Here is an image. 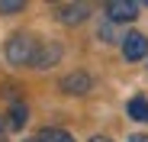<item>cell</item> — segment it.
Segmentation results:
<instances>
[{"label":"cell","mask_w":148,"mask_h":142,"mask_svg":"<svg viewBox=\"0 0 148 142\" xmlns=\"http://www.w3.org/2000/svg\"><path fill=\"white\" fill-rule=\"evenodd\" d=\"M26 10V3H23V0H0V13H23Z\"/></svg>","instance_id":"30bf717a"},{"label":"cell","mask_w":148,"mask_h":142,"mask_svg":"<svg viewBox=\"0 0 148 142\" xmlns=\"http://www.w3.org/2000/svg\"><path fill=\"white\" fill-rule=\"evenodd\" d=\"M55 16L64 23V26H77V23H84L90 16V7L87 3H58L55 7Z\"/></svg>","instance_id":"5b68a950"},{"label":"cell","mask_w":148,"mask_h":142,"mask_svg":"<svg viewBox=\"0 0 148 142\" xmlns=\"http://www.w3.org/2000/svg\"><path fill=\"white\" fill-rule=\"evenodd\" d=\"M3 120H7V116H0V142H7V132H10V126Z\"/></svg>","instance_id":"8fae6325"},{"label":"cell","mask_w":148,"mask_h":142,"mask_svg":"<svg viewBox=\"0 0 148 142\" xmlns=\"http://www.w3.org/2000/svg\"><path fill=\"white\" fill-rule=\"evenodd\" d=\"M26 120H29V110H26V103L13 100L10 113H7V126H10V129H23V126H26Z\"/></svg>","instance_id":"ba28073f"},{"label":"cell","mask_w":148,"mask_h":142,"mask_svg":"<svg viewBox=\"0 0 148 142\" xmlns=\"http://www.w3.org/2000/svg\"><path fill=\"white\" fill-rule=\"evenodd\" d=\"M39 139H42V142H74L71 132H64V129H58V126H45V129L39 132Z\"/></svg>","instance_id":"9c48e42d"},{"label":"cell","mask_w":148,"mask_h":142,"mask_svg":"<svg viewBox=\"0 0 148 142\" xmlns=\"http://www.w3.org/2000/svg\"><path fill=\"white\" fill-rule=\"evenodd\" d=\"M135 16H138V3H132V0H110L106 3L110 23H132Z\"/></svg>","instance_id":"3957f363"},{"label":"cell","mask_w":148,"mask_h":142,"mask_svg":"<svg viewBox=\"0 0 148 142\" xmlns=\"http://www.w3.org/2000/svg\"><path fill=\"white\" fill-rule=\"evenodd\" d=\"M122 55H126V61H142L148 55V36L129 32L126 39H122Z\"/></svg>","instance_id":"277c9868"},{"label":"cell","mask_w":148,"mask_h":142,"mask_svg":"<svg viewBox=\"0 0 148 142\" xmlns=\"http://www.w3.org/2000/svg\"><path fill=\"white\" fill-rule=\"evenodd\" d=\"M58 58H61V42H42V45H39V55H36V65H32V68L45 71V68H52Z\"/></svg>","instance_id":"8992f818"},{"label":"cell","mask_w":148,"mask_h":142,"mask_svg":"<svg viewBox=\"0 0 148 142\" xmlns=\"http://www.w3.org/2000/svg\"><path fill=\"white\" fill-rule=\"evenodd\" d=\"M126 142H148V136H145V132H135V136H129Z\"/></svg>","instance_id":"7c38bea8"},{"label":"cell","mask_w":148,"mask_h":142,"mask_svg":"<svg viewBox=\"0 0 148 142\" xmlns=\"http://www.w3.org/2000/svg\"><path fill=\"white\" fill-rule=\"evenodd\" d=\"M126 113H129V120H135V123H148V97L135 94V97L129 100V107H126Z\"/></svg>","instance_id":"52a82bcc"},{"label":"cell","mask_w":148,"mask_h":142,"mask_svg":"<svg viewBox=\"0 0 148 142\" xmlns=\"http://www.w3.org/2000/svg\"><path fill=\"white\" fill-rule=\"evenodd\" d=\"M23 142H42V139H23Z\"/></svg>","instance_id":"5bb4252c"},{"label":"cell","mask_w":148,"mask_h":142,"mask_svg":"<svg viewBox=\"0 0 148 142\" xmlns=\"http://www.w3.org/2000/svg\"><path fill=\"white\" fill-rule=\"evenodd\" d=\"M90 142H110V139H103V136H93V139H90Z\"/></svg>","instance_id":"4fadbf2b"},{"label":"cell","mask_w":148,"mask_h":142,"mask_svg":"<svg viewBox=\"0 0 148 142\" xmlns=\"http://www.w3.org/2000/svg\"><path fill=\"white\" fill-rule=\"evenodd\" d=\"M39 45L42 42H36L29 32H13L10 39H7V61L10 65H16V68H26V65H36V55H39Z\"/></svg>","instance_id":"6da1fadb"},{"label":"cell","mask_w":148,"mask_h":142,"mask_svg":"<svg viewBox=\"0 0 148 142\" xmlns=\"http://www.w3.org/2000/svg\"><path fill=\"white\" fill-rule=\"evenodd\" d=\"M58 87H61V94H68V97H84V94H90V87H93V78L77 68V71H71V74H64Z\"/></svg>","instance_id":"7a4b0ae2"}]
</instances>
